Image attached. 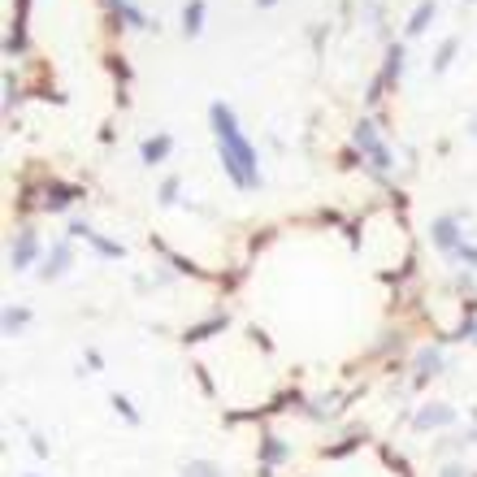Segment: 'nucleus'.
<instances>
[{"mask_svg": "<svg viewBox=\"0 0 477 477\" xmlns=\"http://www.w3.org/2000/svg\"><path fill=\"white\" fill-rule=\"evenodd\" d=\"M209 117H213V131H217V143H221V165H226V174L235 178V187H243V191L261 187L256 148L239 135V122H235L230 105H221V100H217V105L209 109Z\"/></svg>", "mask_w": 477, "mask_h": 477, "instance_id": "nucleus-1", "label": "nucleus"}, {"mask_svg": "<svg viewBox=\"0 0 477 477\" xmlns=\"http://www.w3.org/2000/svg\"><path fill=\"white\" fill-rule=\"evenodd\" d=\"M356 148L373 161V169H391L395 165L391 152H386V143L378 139V131H373V122H360V126H356Z\"/></svg>", "mask_w": 477, "mask_h": 477, "instance_id": "nucleus-2", "label": "nucleus"}, {"mask_svg": "<svg viewBox=\"0 0 477 477\" xmlns=\"http://www.w3.org/2000/svg\"><path fill=\"white\" fill-rule=\"evenodd\" d=\"M434 243L443 247V252H460V230H456V217H438L434 221Z\"/></svg>", "mask_w": 477, "mask_h": 477, "instance_id": "nucleus-3", "label": "nucleus"}, {"mask_svg": "<svg viewBox=\"0 0 477 477\" xmlns=\"http://www.w3.org/2000/svg\"><path fill=\"white\" fill-rule=\"evenodd\" d=\"M35 247H39V243H35V235H31V230H22V235H18V243H13V252H9L13 269H27V265L35 261Z\"/></svg>", "mask_w": 477, "mask_h": 477, "instance_id": "nucleus-4", "label": "nucleus"}, {"mask_svg": "<svg viewBox=\"0 0 477 477\" xmlns=\"http://www.w3.org/2000/svg\"><path fill=\"white\" fill-rule=\"evenodd\" d=\"M169 152H174V139H169V135H157V139L143 143V161H148V165H161Z\"/></svg>", "mask_w": 477, "mask_h": 477, "instance_id": "nucleus-5", "label": "nucleus"}, {"mask_svg": "<svg viewBox=\"0 0 477 477\" xmlns=\"http://www.w3.org/2000/svg\"><path fill=\"white\" fill-rule=\"evenodd\" d=\"M200 27H204V0H187V9H183V31H187V35H200Z\"/></svg>", "mask_w": 477, "mask_h": 477, "instance_id": "nucleus-6", "label": "nucleus"}, {"mask_svg": "<svg viewBox=\"0 0 477 477\" xmlns=\"http://www.w3.org/2000/svg\"><path fill=\"white\" fill-rule=\"evenodd\" d=\"M430 18H434V0H421L417 13H412V22H408V35H421L425 27H430Z\"/></svg>", "mask_w": 477, "mask_h": 477, "instance_id": "nucleus-7", "label": "nucleus"}, {"mask_svg": "<svg viewBox=\"0 0 477 477\" xmlns=\"http://www.w3.org/2000/svg\"><path fill=\"white\" fill-rule=\"evenodd\" d=\"M109 5H113V13H117V18H126L131 27H152V22H148L135 5H126V0H109Z\"/></svg>", "mask_w": 477, "mask_h": 477, "instance_id": "nucleus-8", "label": "nucleus"}, {"mask_svg": "<svg viewBox=\"0 0 477 477\" xmlns=\"http://www.w3.org/2000/svg\"><path fill=\"white\" fill-rule=\"evenodd\" d=\"M65 265H70V247H65V243H57V247H53V265H44V278H57V273H61Z\"/></svg>", "mask_w": 477, "mask_h": 477, "instance_id": "nucleus-9", "label": "nucleus"}, {"mask_svg": "<svg viewBox=\"0 0 477 477\" xmlns=\"http://www.w3.org/2000/svg\"><path fill=\"white\" fill-rule=\"evenodd\" d=\"M386 57H391V61H386V74H382V83H395V79H399V70H404V48L395 44Z\"/></svg>", "mask_w": 477, "mask_h": 477, "instance_id": "nucleus-10", "label": "nucleus"}, {"mask_svg": "<svg viewBox=\"0 0 477 477\" xmlns=\"http://www.w3.org/2000/svg\"><path fill=\"white\" fill-rule=\"evenodd\" d=\"M417 421H421V425H447V421H451V408H425Z\"/></svg>", "mask_w": 477, "mask_h": 477, "instance_id": "nucleus-11", "label": "nucleus"}, {"mask_svg": "<svg viewBox=\"0 0 477 477\" xmlns=\"http://www.w3.org/2000/svg\"><path fill=\"white\" fill-rule=\"evenodd\" d=\"M74 195H79L74 187H53V195H48V209H65Z\"/></svg>", "mask_w": 477, "mask_h": 477, "instance_id": "nucleus-12", "label": "nucleus"}, {"mask_svg": "<svg viewBox=\"0 0 477 477\" xmlns=\"http://www.w3.org/2000/svg\"><path fill=\"white\" fill-rule=\"evenodd\" d=\"M456 48H460L456 39H443V48H438V57H434V70H447V65H451V57H456Z\"/></svg>", "mask_w": 477, "mask_h": 477, "instance_id": "nucleus-13", "label": "nucleus"}, {"mask_svg": "<svg viewBox=\"0 0 477 477\" xmlns=\"http://www.w3.org/2000/svg\"><path fill=\"white\" fill-rule=\"evenodd\" d=\"M27 317H31L27 308H9V313H5V330H9V334H18L22 325H27Z\"/></svg>", "mask_w": 477, "mask_h": 477, "instance_id": "nucleus-14", "label": "nucleus"}, {"mask_svg": "<svg viewBox=\"0 0 477 477\" xmlns=\"http://www.w3.org/2000/svg\"><path fill=\"white\" fill-rule=\"evenodd\" d=\"M187 477H221V473H217L213 464H204V460H200V464H191V469H187Z\"/></svg>", "mask_w": 477, "mask_h": 477, "instance_id": "nucleus-15", "label": "nucleus"}, {"mask_svg": "<svg viewBox=\"0 0 477 477\" xmlns=\"http://www.w3.org/2000/svg\"><path fill=\"white\" fill-rule=\"evenodd\" d=\"M174 195H178V178H165L161 183V200H165V204H174Z\"/></svg>", "mask_w": 477, "mask_h": 477, "instance_id": "nucleus-16", "label": "nucleus"}, {"mask_svg": "<svg viewBox=\"0 0 477 477\" xmlns=\"http://www.w3.org/2000/svg\"><path fill=\"white\" fill-rule=\"evenodd\" d=\"M421 369L425 373H438V351H421Z\"/></svg>", "mask_w": 477, "mask_h": 477, "instance_id": "nucleus-17", "label": "nucleus"}, {"mask_svg": "<svg viewBox=\"0 0 477 477\" xmlns=\"http://www.w3.org/2000/svg\"><path fill=\"white\" fill-rule=\"evenodd\" d=\"M278 456H282V443L269 434V438H265V460H278Z\"/></svg>", "mask_w": 477, "mask_h": 477, "instance_id": "nucleus-18", "label": "nucleus"}, {"mask_svg": "<svg viewBox=\"0 0 477 477\" xmlns=\"http://www.w3.org/2000/svg\"><path fill=\"white\" fill-rule=\"evenodd\" d=\"M113 404L122 408V417H126V421H139V417H135V408H131V399H113Z\"/></svg>", "mask_w": 477, "mask_h": 477, "instance_id": "nucleus-19", "label": "nucleus"}, {"mask_svg": "<svg viewBox=\"0 0 477 477\" xmlns=\"http://www.w3.org/2000/svg\"><path fill=\"white\" fill-rule=\"evenodd\" d=\"M456 256H464L469 265H477V247H469V243H464V247H460V252H456Z\"/></svg>", "mask_w": 477, "mask_h": 477, "instance_id": "nucleus-20", "label": "nucleus"}, {"mask_svg": "<svg viewBox=\"0 0 477 477\" xmlns=\"http://www.w3.org/2000/svg\"><path fill=\"white\" fill-rule=\"evenodd\" d=\"M473 339H477V325H473Z\"/></svg>", "mask_w": 477, "mask_h": 477, "instance_id": "nucleus-21", "label": "nucleus"}]
</instances>
